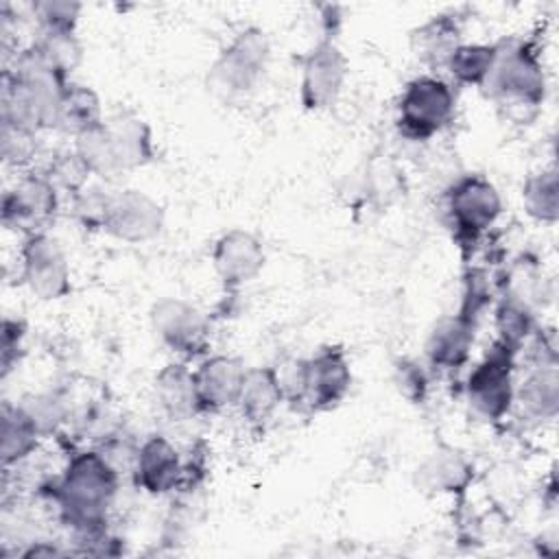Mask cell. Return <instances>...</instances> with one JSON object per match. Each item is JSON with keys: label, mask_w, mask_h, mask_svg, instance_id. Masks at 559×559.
Instances as JSON below:
<instances>
[{"label": "cell", "mask_w": 559, "mask_h": 559, "mask_svg": "<svg viewBox=\"0 0 559 559\" xmlns=\"http://www.w3.org/2000/svg\"><path fill=\"white\" fill-rule=\"evenodd\" d=\"M266 262L262 240L247 229H229L212 247V266L225 290L253 282Z\"/></svg>", "instance_id": "13"}, {"label": "cell", "mask_w": 559, "mask_h": 559, "mask_svg": "<svg viewBox=\"0 0 559 559\" xmlns=\"http://www.w3.org/2000/svg\"><path fill=\"white\" fill-rule=\"evenodd\" d=\"M44 175L52 181V186L59 192H68L72 197L79 194L87 186V179L92 177V173L87 170V166L83 164V159L76 155L74 148L55 155L46 166Z\"/></svg>", "instance_id": "31"}, {"label": "cell", "mask_w": 559, "mask_h": 559, "mask_svg": "<svg viewBox=\"0 0 559 559\" xmlns=\"http://www.w3.org/2000/svg\"><path fill=\"white\" fill-rule=\"evenodd\" d=\"M41 430L24 406L4 402L0 411V459L4 467L26 461L41 441Z\"/></svg>", "instance_id": "22"}, {"label": "cell", "mask_w": 559, "mask_h": 559, "mask_svg": "<svg viewBox=\"0 0 559 559\" xmlns=\"http://www.w3.org/2000/svg\"><path fill=\"white\" fill-rule=\"evenodd\" d=\"M247 367L240 358L227 354L205 356L194 369V386L201 413H218L236 406Z\"/></svg>", "instance_id": "15"}, {"label": "cell", "mask_w": 559, "mask_h": 559, "mask_svg": "<svg viewBox=\"0 0 559 559\" xmlns=\"http://www.w3.org/2000/svg\"><path fill=\"white\" fill-rule=\"evenodd\" d=\"M284 402V393L275 373V367H247L240 395H238V411L240 415L253 424H266L273 413Z\"/></svg>", "instance_id": "21"}, {"label": "cell", "mask_w": 559, "mask_h": 559, "mask_svg": "<svg viewBox=\"0 0 559 559\" xmlns=\"http://www.w3.org/2000/svg\"><path fill=\"white\" fill-rule=\"evenodd\" d=\"M347 57L334 37H321L299 61V100L308 111L330 109L347 79Z\"/></svg>", "instance_id": "7"}, {"label": "cell", "mask_w": 559, "mask_h": 559, "mask_svg": "<svg viewBox=\"0 0 559 559\" xmlns=\"http://www.w3.org/2000/svg\"><path fill=\"white\" fill-rule=\"evenodd\" d=\"M26 328L20 319H4L2 321V338H0V354H2V373L7 376L13 365L22 356Z\"/></svg>", "instance_id": "36"}, {"label": "cell", "mask_w": 559, "mask_h": 559, "mask_svg": "<svg viewBox=\"0 0 559 559\" xmlns=\"http://www.w3.org/2000/svg\"><path fill=\"white\" fill-rule=\"evenodd\" d=\"M507 118L528 122L546 98V74L539 50L524 39L498 41L496 63L483 85Z\"/></svg>", "instance_id": "2"}, {"label": "cell", "mask_w": 559, "mask_h": 559, "mask_svg": "<svg viewBox=\"0 0 559 559\" xmlns=\"http://www.w3.org/2000/svg\"><path fill=\"white\" fill-rule=\"evenodd\" d=\"M493 323L498 332L496 343L511 349L513 354H518L522 345L537 332L533 308L511 295H502V299L498 301Z\"/></svg>", "instance_id": "25"}, {"label": "cell", "mask_w": 559, "mask_h": 559, "mask_svg": "<svg viewBox=\"0 0 559 559\" xmlns=\"http://www.w3.org/2000/svg\"><path fill=\"white\" fill-rule=\"evenodd\" d=\"M59 212V190L44 173H26L2 197V225L24 238L48 231Z\"/></svg>", "instance_id": "9"}, {"label": "cell", "mask_w": 559, "mask_h": 559, "mask_svg": "<svg viewBox=\"0 0 559 559\" xmlns=\"http://www.w3.org/2000/svg\"><path fill=\"white\" fill-rule=\"evenodd\" d=\"M461 26L452 15H435L413 33V50L432 70H445L452 52L461 46Z\"/></svg>", "instance_id": "24"}, {"label": "cell", "mask_w": 559, "mask_h": 559, "mask_svg": "<svg viewBox=\"0 0 559 559\" xmlns=\"http://www.w3.org/2000/svg\"><path fill=\"white\" fill-rule=\"evenodd\" d=\"M164 227V207L146 192L127 188L109 194L103 231L122 242H148Z\"/></svg>", "instance_id": "12"}, {"label": "cell", "mask_w": 559, "mask_h": 559, "mask_svg": "<svg viewBox=\"0 0 559 559\" xmlns=\"http://www.w3.org/2000/svg\"><path fill=\"white\" fill-rule=\"evenodd\" d=\"M526 419L548 421L559 411V376L557 362H535L531 371L515 384L513 406Z\"/></svg>", "instance_id": "19"}, {"label": "cell", "mask_w": 559, "mask_h": 559, "mask_svg": "<svg viewBox=\"0 0 559 559\" xmlns=\"http://www.w3.org/2000/svg\"><path fill=\"white\" fill-rule=\"evenodd\" d=\"M498 55V41L496 44H461L448 66L445 72L452 76L459 85H472L483 87Z\"/></svg>", "instance_id": "26"}, {"label": "cell", "mask_w": 559, "mask_h": 559, "mask_svg": "<svg viewBox=\"0 0 559 559\" xmlns=\"http://www.w3.org/2000/svg\"><path fill=\"white\" fill-rule=\"evenodd\" d=\"M109 194V190L98 186H85L79 194L72 197V212L85 229H103Z\"/></svg>", "instance_id": "34"}, {"label": "cell", "mask_w": 559, "mask_h": 559, "mask_svg": "<svg viewBox=\"0 0 559 559\" xmlns=\"http://www.w3.org/2000/svg\"><path fill=\"white\" fill-rule=\"evenodd\" d=\"M148 317L157 338L183 360L207 352L210 319L197 306L177 297H164L153 304Z\"/></svg>", "instance_id": "10"}, {"label": "cell", "mask_w": 559, "mask_h": 559, "mask_svg": "<svg viewBox=\"0 0 559 559\" xmlns=\"http://www.w3.org/2000/svg\"><path fill=\"white\" fill-rule=\"evenodd\" d=\"M456 111L452 85L437 74H421L406 83L397 100V127L408 140H430L445 129Z\"/></svg>", "instance_id": "4"}, {"label": "cell", "mask_w": 559, "mask_h": 559, "mask_svg": "<svg viewBox=\"0 0 559 559\" xmlns=\"http://www.w3.org/2000/svg\"><path fill=\"white\" fill-rule=\"evenodd\" d=\"M186 461L181 452L162 435H151L138 445L135 463L131 469L138 489L148 496H166L181 489Z\"/></svg>", "instance_id": "14"}, {"label": "cell", "mask_w": 559, "mask_h": 559, "mask_svg": "<svg viewBox=\"0 0 559 559\" xmlns=\"http://www.w3.org/2000/svg\"><path fill=\"white\" fill-rule=\"evenodd\" d=\"M271 59V44L262 28L245 26L218 52L210 68L207 83L223 98L247 96L264 79Z\"/></svg>", "instance_id": "3"}, {"label": "cell", "mask_w": 559, "mask_h": 559, "mask_svg": "<svg viewBox=\"0 0 559 559\" xmlns=\"http://www.w3.org/2000/svg\"><path fill=\"white\" fill-rule=\"evenodd\" d=\"M474 478L472 463L452 448H439L426 456L417 472L415 483L421 491L432 496H452L467 489Z\"/></svg>", "instance_id": "18"}, {"label": "cell", "mask_w": 559, "mask_h": 559, "mask_svg": "<svg viewBox=\"0 0 559 559\" xmlns=\"http://www.w3.org/2000/svg\"><path fill=\"white\" fill-rule=\"evenodd\" d=\"M37 31H76L83 4L74 0H39L31 4Z\"/></svg>", "instance_id": "32"}, {"label": "cell", "mask_w": 559, "mask_h": 559, "mask_svg": "<svg viewBox=\"0 0 559 559\" xmlns=\"http://www.w3.org/2000/svg\"><path fill=\"white\" fill-rule=\"evenodd\" d=\"M20 277L41 301H57L70 293V262L48 231L24 238L20 247Z\"/></svg>", "instance_id": "8"}, {"label": "cell", "mask_w": 559, "mask_h": 559, "mask_svg": "<svg viewBox=\"0 0 559 559\" xmlns=\"http://www.w3.org/2000/svg\"><path fill=\"white\" fill-rule=\"evenodd\" d=\"M20 555L22 557H57V555H66V550L57 548V546H52L48 542H35L26 550H22Z\"/></svg>", "instance_id": "37"}, {"label": "cell", "mask_w": 559, "mask_h": 559, "mask_svg": "<svg viewBox=\"0 0 559 559\" xmlns=\"http://www.w3.org/2000/svg\"><path fill=\"white\" fill-rule=\"evenodd\" d=\"M118 164L122 173L140 168L153 159V135L151 127L131 111H118L105 118Z\"/></svg>", "instance_id": "20"}, {"label": "cell", "mask_w": 559, "mask_h": 559, "mask_svg": "<svg viewBox=\"0 0 559 559\" xmlns=\"http://www.w3.org/2000/svg\"><path fill=\"white\" fill-rule=\"evenodd\" d=\"M352 389V365L341 345H328L304 358V382L297 406L321 413L336 408Z\"/></svg>", "instance_id": "11"}, {"label": "cell", "mask_w": 559, "mask_h": 559, "mask_svg": "<svg viewBox=\"0 0 559 559\" xmlns=\"http://www.w3.org/2000/svg\"><path fill=\"white\" fill-rule=\"evenodd\" d=\"M522 205L533 221L552 225L559 216V179L555 168L526 177L522 186Z\"/></svg>", "instance_id": "27"}, {"label": "cell", "mask_w": 559, "mask_h": 559, "mask_svg": "<svg viewBox=\"0 0 559 559\" xmlns=\"http://www.w3.org/2000/svg\"><path fill=\"white\" fill-rule=\"evenodd\" d=\"M393 382L408 402L419 404L426 400L428 393V373L426 369L413 358H400L393 365Z\"/></svg>", "instance_id": "35"}, {"label": "cell", "mask_w": 559, "mask_h": 559, "mask_svg": "<svg viewBox=\"0 0 559 559\" xmlns=\"http://www.w3.org/2000/svg\"><path fill=\"white\" fill-rule=\"evenodd\" d=\"M502 212L498 188L483 175H463L445 190V214L459 240L474 242Z\"/></svg>", "instance_id": "6"}, {"label": "cell", "mask_w": 559, "mask_h": 559, "mask_svg": "<svg viewBox=\"0 0 559 559\" xmlns=\"http://www.w3.org/2000/svg\"><path fill=\"white\" fill-rule=\"evenodd\" d=\"M153 395L159 411L173 419L183 421L201 413L194 376L186 360L164 365L153 380Z\"/></svg>", "instance_id": "17"}, {"label": "cell", "mask_w": 559, "mask_h": 559, "mask_svg": "<svg viewBox=\"0 0 559 559\" xmlns=\"http://www.w3.org/2000/svg\"><path fill=\"white\" fill-rule=\"evenodd\" d=\"M20 404L33 417V421L37 424V428L41 430L44 437L55 432L61 424H66V419L70 415L68 397L63 395V391H57V389L28 395Z\"/></svg>", "instance_id": "30"}, {"label": "cell", "mask_w": 559, "mask_h": 559, "mask_svg": "<svg viewBox=\"0 0 559 559\" xmlns=\"http://www.w3.org/2000/svg\"><path fill=\"white\" fill-rule=\"evenodd\" d=\"M515 354L493 343L485 358L469 371L465 393L469 406L487 421H500L513 408Z\"/></svg>", "instance_id": "5"}, {"label": "cell", "mask_w": 559, "mask_h": 559, "mask_svg": "<svg viewBox=\"0 0 559 559\" xmlns=\"http://www.w3.org/2000/svg\"><path fill=\"white\" fill-rule=\"evenodd\" d=\"M28 46L66 79H70L72 70L81 63L83 48L76 31H37Z\"/></svg>", "instance_id": "28"}, {"label": "cell", "mask_w": 559, "mask_h": 559, "mask_svg": "<svg viewBox=\"0 0 559 559\" xmlns=\"http://www.w3.org/2000/svg\"><path fill=\"white\" fill-rule=\"evenodd\" d=\"M76 155L83 159V164L87 166V170L96 177H103V179H114L122 173L120 164H118V157H116V151H114V144H111V138H109V131L103 124H98L96 129L74 138V146Z\"/></svg>", "instance_id": "29"}, {"label": "cell", "mask_w": 559, "mask_h": 559, "mask_svg": "<svg viewBox=\"0 0 559 559\" xmlns=\"http://www.w3.org/2000/svg\"><path fill=\"white\" fill-rule=\"evenodd\" d=\"M103 122H105V116H103V105L98 94L87 85L70 81L59 100L55 129L66 135L79 138Z\"/></svg>", "instance_id": "23"}, {"label": "cell", "mask_w": 559, "mask_h": 559, "mask_svg": "<svg viewBox=\"0 0 559 559\" xmlns=\"http://www.w3.org/2000/svg\"><path fill=\"white\" fill-rule=\"evenodd\" d=\"M478 319L456 312L437 321L426 338V358L430 367L441 371H454L469 358Z\"/></svg>", "instance_id": "16"}, {"label": "cell", "mask_w": 559, "mask_h": 559, "mask_svg": "<svg viewBox=\"0 0 559 559\" xmlns=\"http://www.w3.org/2000/svg\"><path fill=\"white\" fill-rule=\"evenodd\" d=\"M0 151L4 164L15 168L28 166L37 153V133L11 124H0Z\"/></svg>", "instance_id": "33"}, {"label": "cell", "mask_w": 559, "mask_h": 559, "mask_svg": "<svg viewBox=\"0 0 559 559\" xmlns=\"http://www.w3.org/2000/svg\"><path fill=\"white\" fill-rule=\"evenodd\" d=\"M120 487V472L98 448L74 452L48 487L61 522L76 535L107 528V513Z\"/></svg>", "instance_id": "1"}]
</instances>
